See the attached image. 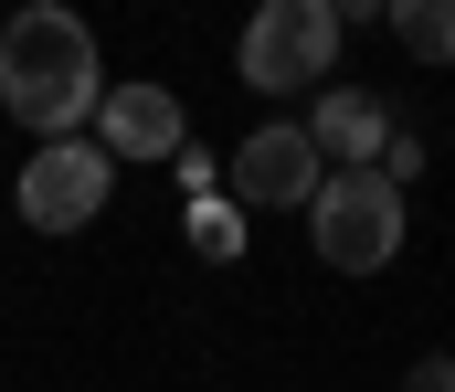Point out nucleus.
<instances>
[{"mask_svg": "<svg viewBox=\"0 0 455 392\" xmlns=\"http://www.w3.org/2000/svg\"><path fill=\"white\" fill-rule=\"evenodd\" d=\"M0 107L43 138H96V107H107V53L85 32V11L64 0H21L0 21Z\"/></svg>", "mask_w": 455, "mask_h": 392, "instance_id": "f257e3e1", "label": "nucleus"}, {"mask_svg": "<svg viewBox=\"0 0 455 392\" xmlns=\"http://www.w3.org/2000/svg\"><path fill=\"white\" fill-rule=\"evenodd\" d=\"M339 0H265L254 21H243V43H233V75L254 85V96H329V75H339Z\"/></svg>", "mask_w": 455, "mask_h": 392, "instance_id": "f03ea898", "label": "nucleus"}, {"mask_svg": "<svg viewBox=\"0 0 455 392\" xmlns=\"http://www.w3.org/2000/svg\"><path fill=\"white\" fill-rule=\"evenodd\" d=\"M307 255L329 276H381L403 255V191L381 170H329V191L307 202Z\"/></svg>", "mask_w": 455, "mask_h": 392, "instance_id": "7ed1b4c3", "label": "nucleus"}, {"mask_svg": "<svg viewBox=\"0 0 455 392\" xmlns=\"http://www.w3.org/2000/svg\"><path fill=\"white\" fill-rule=\"evenodd\" d=\"M107 202H116V159L96 138H53V148H32L21 180H11V212H21L32 234H85Z\"/></svg>", "mask_w": 455, "mask_h": 392, "instance_id": "20e7f679", "label": "nucleus"}, {"mask_svg": "<svg viewBox=\"0 0 455 392\" xmlns=\"http://www.w3.org/2000/svg\"><path fill=\"white\" fill-rule=\"evenodd\" d=\"M329 191V159H318V138H307V117H265V128L233 148L223 170V202L254 223V212H307Z\"/></svg>", "mask_w": 455, "mask_h": 392, "instance_id": "39448f33", "label": "nucleus"}, {"mask_svg": "<svg viewBox=\"0 0 455 392\" xmlns=\"http://www.w3.org/2000/svg\"><path fill=\"white\" fill-rule=\"evenodd\" d=\"M96 148H107L116 170H159V159L191 148V117H180L170 85H107V107H96Z\"/></svg>", "mask_w": 455, "mask_h": 392, "instance_id": "423d86ee", "label": "nucleus"}, {"mask_svg": "<svg viewBox=\"0 0 455 392\" xmlns=\"http://www.w3.org/2000/svg\"><path fill=\"white\" fill-rule=\"evenodd\" d=\"M307 138H318L329 170H381V148L403 138V117H392L371 85H329V96L307 107Z\"/></svg>", "mask_w": 455, "mask_h": 392, "instance_id": "0eeeda50", "label": "nucleus"}, {"mask_svg": "<svg viewBox=\"0 0 455 392\" xmlns=\"http://www.w3.org/2000/svg\"><path fill=\"white\" fill-rule=\"evenodd\" d=\"M381 21H392V43L413 64H455V0H392Z\"/></svg>", "mask_w": 455, "mask_h": 392, "instance_id": "6e6552de", "label": "nucleus"}, {"mask_svg": "<svg viewBox=\"0 0 455 392\" xmlns=\"http://www.w3.org/2000/svg\"><path fill=\"white\" fill-rule=\"evenodd\" d=\"M223 170H233V159H212V148H202V138H191V148H180V159H170V180H180V191H191V202H223Z\"/></svg>", "mask_w": 455, "mask_h": 392, "instance_id": "1a4fd4ad", "label": "nucleus"}, {"mask_svg": "<svg viewBox=\"0 0 455 392\" xmlns=\"http://www.w3.org/2000/svg\"><path fill=\"white\" fill-rule=\"evenodd\" d=\"M191 244H202V255H233V244H243V212H233V202H191Z\"/></svg>", "mask_w": 455, "mask_h": 392, "instance_id": "9d476101", "label": "nucleus"}, {"mask_svg": "<svg viewBox=\"0 0 455 392\" xmlns=\"http://www.w3.org/2000/svg\"><path fill=\"white\" fill-rule=\"evenodd\" d=\"M381 180H392V191H413V180H424V138H413V128L381 148Z\"/></svg>", "mask_w": 455, "mask_h": 392, "instance_id": "9b49d317", "label": "nucleus"}, {"mask_svg": "<svg viewBox=\"0 0 455 392\" xmlns=\"http://www.w3.org/2000/svg\"><path fill=\"white\" fill-rule=\"evenodd\" d=\"M392 392H455V350H424V361H413Z\"/></svg>", "mask_w": 455, "mask_h": 392, "instance_id": "f8f14e48", "label": "nucleus"}]
</instances>
